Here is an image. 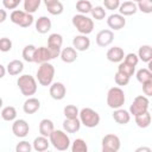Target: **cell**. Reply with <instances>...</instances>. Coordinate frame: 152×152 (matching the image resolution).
<instances>
[{
    "mask_svg": "<svg viewBox=\"0 0 152 152\" xmlns=\"http://www.w3.org/2000/svg\"><path fill=\"white\" fill-rule=\"evenodd\" d=\"M17 84H18V88L24 96L30 97V96L34 95L37 91V81L31 75L25 74V75L19 76L17 80Z\"/></svg>",
    "mask_w": 152,
    "mask_h": 152,
    "instance_id": "1",
    "label": "cell"
},
{
    "mask_svg": "<svg viewBox=\"0 0 152 152\" xmlns=\"http://www.w3.org/2000/svg\"><path fill=\"white\" fill-rule=\"evenodd\" d=\"M55 77V68L51 63L45 62L42 63L37 70V81L40 86L48 87L52 83Z\"/></svg>",
    "mask_w": 152,
    "mask_h": 152,
    "instance_id": "2",
    "label": "cell"
},
{
    "mask_svg": "<svg viewBox=\"0 0 152 152\" xmlns=\"http://www.w3.org/2000/svg\"><path fill=\"white\" fill-rule=\"evenodd\" d=\"M50 144L58 151H66L70 147V138L65 133V131L53 129L49 135Z\"/></svg>",
    "mask_w": 152,
    "mask_h": 152,
    "instance_id": "3",
    "label": "cell"
},
{
    "mask_svg": "<svg viewBox=\"0 0 152 152\" xmlns=\"http://www.w3.org/2000/svg\"><path fill=\"white\" fill-rule=\"evenodd\" d=\"M72 25L81 34H89L94 30V21L91 18L87 17V14H76L72 17Z\"/></svg>",
    "mask_w": 152,
    "mask_h": 152,
    "instance_id": "4",
    "label": "cell"
},
{
    "mask_svg": "<svg viewBox=\"0 0 152 152\" xmlns=\"http://www.w3.org/2000/svg\"><path fill=\"white\" fill-rule=\"evenodd\" d=\"M125 93L119 87H112L107 93V104L112 109L121 108L125 103Z\"/></svg>",
    "mask_w": 152,
    "mask_h": 152,
    "instance_id": "5",
    "label": "cell"
},
{
    "mask_svg": "<svg viewBox=\"0 0 152 152\" xmlns=\"http://www.w3.org/2000/svg\"><path fill=\"white\" fill-rule=\"evenodd\" d=\"M81 125H84L88 128H94L100 124V115L96 110L91 108H82L78 113Z\"/></svg>",
    "mask_w": 152,
    "mask_h": 152,
    "instance_id": "6",
    "label": "cell"
},
{
    "mask_svg": "<svg viewBox=\"0 0 152 152\" xmlns=\"http://www.w3.org/2000/svg\"><path fill=\"white\" fill-rule=\"evenodd\" d=\"M10 19L13 24L19 25L20 27H30L33 24V15L21 10H14L11 13Z\"/></svg>",
    "mask_w": 152,
    "mask_h": 152,
    "instance_id": "7",
    "label": "cell"
},
{
    "mask_svg": "<svg viewBox=\"0 0 152 152\" xmlns=\"http://www.w3.org/2000/svg\"><path fill=\"white\" fill-rule=\"evenodd\" d=\"M148 107H150V101H148L147 96L139 95L133 100V102L129 107V114H132L133 116L139 115L144 112H147Z\"/></svg>",
    "mask_w": 152,
    "mask_h": 152,
    "instance_id": "8",
    "label": "cell"
},
{
    "mask_svg": "<svg viewBox=\"0 0 152 152\" xmlns=\"http://www.w3.org/2000/svg\"><path fill=\"white\" fill-rule=\"evenodd\" d=\"M102 152H118L120 150L121 142L118 135L106 134L102 138Z\"/></svg>",
    "mask_w": 152,
    "mask_h": 152,
    "instance_id": "9",
    "label": "cell"
},
{
    "mask_svg": "<svg viewBox=\"0 0 152 152\" xmlns=\"http://www.w3.org/2000/svg\"><path fill=\"white\" fill-rule=\"evenodd\" d=\"M30 126L26 120L24 119H17L13 121L12 125V132L17 138H25L28 134Z\"/></svg>",
    "mask_w": 152,
    "mask_h": 152,
    "instance_id": "10",
    "label": "cell"
},
{
    "mask_svg": "<svg viewBox=\"0 0 152 152\" xmlns=\"http://www.w3.org/2000/svg\"><path fill=\"white\" fill-rule=\"evenodd\" d=\"M114 39V33L112 30H101L96 34V44L101 48H106L112 44Z\"/></svg>",
    "mask_w": 152,
    "mask_h": 152,
    "instance_id": "11",
    "label": "cell"
},
{
    "mask_svg": "<svg viewBox=\"0 0 152 152\" xmlns=\"http://www.w3.org/2000/svg\"><path fill=\"white\" fill-rule=\"evenodd\" d=\"M107 25H108L112 30L118 31V30H121V28L125 27V25H126V19H125V17L121 15L120 13H116V14L114 13V14H110V15L108 17V19H107Z\"/></svg>",
    "mask_w": 152,
    "mask_h": 152,
    "instance_id": "12",
    "label": "cell"
},
{
    "mask_svg": "<svg viewBox=\"0 0 152 152\" xmlns=\"http://www.w3.org/2000/svg\"><path fill=\"white\" fill-rule=\"evenodd\" d=\"M65 94H66V88L63 83L55 82L50 84V96L53 100H57V101L63 100L65 97Z\"/></svg>",
    "mask_w": 152,
    "mask_h": 152,
    "instance_id": "13",
    "label": "cell"
},
{
    "mask_svg": "<svg viewBox=\"0 0 152 152\" xmlns=\"http://www.w3.org/2000/svg\"><path fill=\"white\" fill-rule=\"evenodd\" d=\"M51 58L50 51L48 49V46H40V48H36L34 55H33V62L37 64H42L45 62H49Z\"/></svg>",
    "mask_w": 152,
    "mask_h": 152,
    "instance_id": "14",
    "label": "cell"
},
{
    "mask_svg": "<svg viewBox=\"0 0 152 152\" xmlns=\"http://www.w3.org/2000/svg\"><path fill=\"white\" fill-rule=\"evenodd\" d=\"M90 46V39L86 34L75 36L72 39V48L76 51H86Z\"/></svg>",
    "mask_w": 152,
    "mask_h": 152,
    "instance_id": "15",
    "label": "cell"
},
{
    "mask_svg": "<svg viewBox=\"0 0 152 152\" xmlns=\"http://www.w3.org/2000/svg\"><path fill=\"white\" fill-rule=\"evenodd\" d=\"M118 10L121 15L127 17V15L135 14L138 11V7H137V2H134V1H124L122 4L119 5Z\"/></svg>",
    "mask_w": 152,
    "mask_h": 152,
    "instance_id": "16",
    "label": "cell"
},
{
    "mask_svg": "<svg viewBox=\"0 0 152 152\" xmlns=\"http://www.w3.org/2000/svg\"><path fill=\"white\" fill-rule=\"evenodd\" d=\"M51 26H52V23L50 20V18L45 17V15H42L37 19L36 21V31L40 34H44V33H48L50 30H51Z\"/></svg>",
    "mask_w": 152,
    "mask_h": 152,
    "instance_id": "17",
    "label": "cell"
},
{
    "mask_svg": "<svg viewBox=\"0 0 152 152\" xmlns=\"http://www.w3.org/2000/svg\"><path fill=\"white\" fill-rule=\"evenodd\" d=\"M125 57V52L120 46H113L107 51V59L113 63H120Z\"/></svg>",
    "mask_w": 152,
    "mask_h": 152,
    "instance_id": "18",
    "label": "cell"
},
{
    "mask_svg": "<svg viewBox=\"0 0 152 152\" xmlns=\"http://www.w3.org/2000/svg\"><path fill=\"white\" fill-rule=\"evenodd\" d=\"M39 108H40V101L36 97H28L23 104V109L26 114H34L36 112H38Z\"/></svg>",
    "mask_w": 152,
    "mask_h": 152,
    "instance_id": "19",
    "label": "cell"
},
{
    "mask_svg": "<svg viewBox=\"0 0 152 152\" xmlns=\"http://www.w3.org/2000/svg\"><path fill=\"white\" fill-rule=\"evenodd\" d=\"M113 119H114V121H116L120 125H126L131 120V114L126 109L118 108V109H114V112H113Z\"/></svg>",
    "mask_w": 152,
    "mask_h": 152,
    "instance_id": "20",
    "label": "cell"
},
{
    "mask_svg": "<svg viewBox=\"0 0 152 152\" xmlns=\"http://www.w3.org/2000/svg\"><path fill=\"white\" fill-rule=\"evenodd\" d=\"M81 128V121L78 118H74V119H66L63 121V129L66 133H76L78 132Z\"/></svg>",
    "mask_w": 152,
    "mask_h": 152,
    "instance_id": "21",
    "label": "cell"
},
{
    "mask_svg": "<svg viewBox=\"0 0 152 152\" xmlns=\"http://www.w3.org/2000/svg\"><path fill=\"white\" fill-rule=\"evenodd\" d=\"M59 56L64 63H72L77 58V51L72 46H66L63 50H61Z\"/></svg>",
    "mask_w": 152,
    "mask_h": 152,
    "instance_id": "22",
    "label": "cell"
},
{
    "mask_svg": "<svg viewBox=\"0 0 152 152\" xmlns=\"http://www.w3.org/2000/svg\"><path fill=\"white\" fill-rule=\"evenodd\" d=\"M49 146H50V140L48 139V137H44V135L34 138V140L32 142V148L36 150L37 152L46 151L49 148Z\"/></svg>",
    "mask_w": 152,
    "mask_h": 152,
    "instance_id": "23",
    "label": "cell"
},
{
    "mask_svg": "<svg viewBox=\"0 0 152 152\" xmlns=\"http://www.w3.org/2000/svg\"><path fill=\"white\" fill-rule=\"evenodd\" d=\"M24 70V63L19 59H13L7 64L6 71L11 75V76H17L19 74H21V71Z\"/></svg>",
    "mask_w": 152,
    "mask_h": 152,
    "instance_id": "24",
    "label": "cell"
},
{
    "mask_svg": "<svg viewBox=\"0 0 152 152\" xmlns=\"http://www.w3.org/2000/svg\"><path fill=\"white\" fill-rule=\"evenodd\" d=\"M53 129H55V125L50 119L40 120V122H39V133H40V135H44V137L49 138V135L52 133Z\"/></svg>",
    "mask_w": 152,
    "mask_h": 152,
    "instance_id": "25",
    "label": "cell"
},
{
    "mask_svg": "<svg viewBox=\"0 0 152 152\" xmlns=\"http://www.w3.org/2000/svg\"><path fill=\"white\" fill-rule=\"evenodd\" d=\"M134 118H135V124H137V126L140 127V128H147V127L151 125L152 118H151V114H150L148 110H147V112H144V113H141V114H139V115H135Z\"/></svg>",
    "mask_w": 152,
    "mask_h": 152,
    "instance_id": "26",
    "label": "cell"
},
{
    "mask_svg": "<svg viewBox=\"0 0 152 152\" xmlns=\"http://www.w3.org/2000/svg\"><path fill=\"white\" fill-rule=\"evenodd\" d=\"M138 58L145 63H148L152 59V48L150 45H141L138 51Z\"/></svg>",
    "mask_w": 152,
    "mask_h": 152,
    "instance_id": "27",
    "label": "cell"
},
{
    "mask_svg": "<svg viewBox=\"0 0 152 152\" xmlns=\"http://www.w3.org/2000/svg\"><path fill=\"white\" fill-rule=\"evenodd\" d=\"M1 118L5 120V121H14L15 118H17V109L13 107V106H7L5 108H2L1 110Z\"/></svg>",
    "mask_w": 152,
    "mask_h": 152,
    "instance_id": "28",
    "label": "cell"
},
{
    "mask_svg": "<svg viewBox=\"0 0 152 152\" xmlns=\"http://www.w3.org/2000/svg\"><path fill=\"white\" fill-rule=\"evenodd\" d=\"M63 44V37L59 33H51L48 38V46L49 48H56V49H62Z\"/></svg>",
    "mask_w": 152,
    "mask_h": 152,
    "instance_id": "29",
    "label": "cell"
},
{
    "mask_svg": "<svg viewBox=\"0 0 152 152\" xmlns=\"http://www.w3.org/2000/svg\"><path fill=\"white\" fill-rule=\"evenodd\" d=\"M91 8H93V5H91V2L89 0H78L76 2V10L81 14H88V13H90Z\"/></svg>",
    "mask_w": 152,
    "mask_h": 152,
    "instance_id": "30",
    "label": "cell"
},
{
    "mask_svg": "<svg viewBox=\"0 0 152 152\" xmlns=\"http://www.w3.org/2000/svg\"><path fill=\"white\" fill-rule=\"evenodd\" d=\"M137 80L142 84L145 82H148V81H152V72L150 69H146V68H142V69H139L137 71Z\"/></svg>",
    "mask_w": 152,
    "mask_h": 152,
    "instance_id": "31",
    "label": "cell"
},
{
    "mask_svg": "<svg viewBox=\"0 0 152 152\" xmlns=\"http://www.w3.org/2000/svg\"><path fill=\"white\" fill-rule=\"evenodd\" d=\"M42 0H24V11L33 14L40 6Z\"/></svg>",
    "mask_w": 152,
    "mask_h": 152,
    "instance_id": "32",
    "label": "cell"
},
{
    "mask_svg": "<svg viewBox=\"0 0 152 152\" xmlns=\"http://www.w3.org/2000/svg\"><path fill=\"white\" fill-rule=\"evenodd\" d=\"M118 71H119V72H121V74H124L125 76H127V77H129V78H131V76H133V75H134L135 66L129 65V64H127L126 62H120V64H119V66H118Z\"/></svg>",
    "mask_w": 152,
    "mask_h": 152,
    "instance_id": "33",
    "label": "cell"
},
{
    "mask_svg": "<svg viewBox=\"0 0 152 152\" xmlns=\"http://www.w3.org/2000/svg\"><path fill=\"white\" fill-rule=\"evenodd\" d=\"M71 151L72 152H87L88 151V146L87 142L83 139H75L72 145H71Z\"/></svg>",
    "mask_w": 152,
    "mask_h": 152,
    "instance_id": "34",
    "label": "cell"
},
{
    "mask_svg": "<svg viewBox=\"0 0 152 152\" xmlns=\"http://www.w3.org/2000/svg\"><path fill=\"white\" fill-rule=\"evenodd\" d=\"M34 51H36V46L30 44V45H26L23 50V58L25 62H33V55H34Z\"/></svg>",
    "mask_w": 152,
    "mask_h": 152,
    "instance_id": "35",
    "label": "cell"
},
{
    "mask_svg": "<svg viewBox=\"0 0 152 152\" xmlns=\"http://www.w3.org/2000/svg\"><path fill=\"white\" fill-rule=\"evenodd\" d=\"M63 113H64V116H65L66 119H74V118H78L80 110H78V108H77L76 106H74V104H68V106L64 107Z\"/></svg>",
    "mask_w": 152,
    "mask_h": 152,
    "instance_id": "36",
    "label": "cell"
},
{
    "mask_svg": "<svg viewBox=\"0 0 152 152\" xmlns=\"http://www.w3.org/2000/svg\"><path fill=\"white\" fill-rule=\"evenodd\" d=\"M137 7L142 13L150 14L152 12V0H140L137 2Z\"/></svg>",
    "mask_w": 152,
    "mask_h": 152,
    "instance_id": "37",
    "label": "cell"
},
{
    "mask_svg": "<svg viewBox=\"0 0 152 152\" xmlns=\"http://www.w3.org/2000/svg\"><path fill=\"white\" fill-rule=\"evenodd\" d=\"M90 13H91L93 19H95V20H102V19H104V17H106V10H104L102 6L93 7L91 11H90Z\"/></svg>",
    "mask_w": 152,
    "mask_h": 152,
    "instance_id": "38",
    "label": "cell"
},
{
    "mask_svg": "<svg viewBox=\"0 0 152 152\" xmlns=\"http://www.w3.org/2000/svg\"><path fill=\"white\" fill-rule=\"evenodd\" d=\"M46 10H48V12H49L50 14H52V15H59V14L63 13L64 7H63L62 2L57 1L56 4H53V5H51V6H48Z\"/></svg>",
    "mask_w": 152,
    "mask_h": 152,
    "instance_id": "39",
    "label": "cell"
},
{
    "mask_svg": "<svg viewBox=\"0 0 152 152\" xmlns=\"http://www.w3.org/2000/svg\"><path fill=\"white\" fill-rule=\"evenodd\" d=\"M12 49V40L7 37L0 38V51L1 52H8Z\"/></svg>",
    "mask_w": 152,
    "mask_h": 152,
    "instance_id": "40",
    "label": "cell"
},
{
    "mask_svg": "<svg viewBox=\"0 0 152 152\" xmlns=\"http://www.w3.org/2000/svg\"><path fill=\"white\" fill-rule=\"evenodd\" d=\"M114 81H115V83L118 86H127L128 82H129V77H127L124 74H121V72L118 71L115 74V76H114Z\"/></svg>",
    "mask_w": 152,
    "mask_h": 152,
    "instance_id": "41",
    "label": "cell"
},
{
    "mask_svg": "<svg viewBox=\"0 0 152 152\" xmlns=\"http://www.w3.org/2000/svg\"><path fill=\"white\" fill-rule=\"evenodd\" d=\"M31 150H32V145L28 141H25V140L18 142V145L15 146L17 152H30Z\"/></svg>",
    "mask_w": 152,
    "mask_h": 152,
    "instance_id": "42",
    "label": "cell"
},
{
    "mask_svg": "<svg viewBox=\"0 0 152 152\" xmlns=\"http://www.w3.org/2000/svg\"><path fill=\"white\" fill-rule=\"evenodd\" d=\"M124 62H126L127 64H129V65H133V66H137V64H138V62H139V58H138V55H135V53H127L126 56H125V61Z\"/></svg>",
    "mask_w": 152,
    "mask_h": 152,
    "instance_id": "43",
    "label": "cell"
},
{
    "mask_svg": "<svg viewBox=\"0 0 152 152\" xmlns=\"http://www.w3.org/2000/svg\"><path fill=\"white\" fill-rule=\"evenodd\" d=\"M103 5L107 10L114 11V10H118L120 5V0H103Z\"/></svg>",
    "mask_w": 152,
    "mask_h": 152,
    "instance_id": "44",
    "label": "cell"
},
{
    "mask_svg": "<svg viewBox=\"0 0 152 152\" xmlns=\"http://www.w3.org/2000/svg\"><path fill=\"white\" fill-rule=\"evenodd\" d=\"M2 5L6 10H14L19 5L17 0H2Z\"/></svg>",
    "mask_w": 152,
    "mask_h": 152,
    "instance_id": "45",
    "label": "cell"
},
{
    "mask_svg": "<svg viewBox=\"0 0 152 152\" xmlns=\"http://www.w3.org/2000/svg\"><path fill=\"white\" fill-rule=\"evenodd\" d=\"M142 91H144L145 96H147V97L152 95V81L142 83Z\"/></svg>",
    "mask_w": 152,
    "mask_h": 152,
    "instance_id": "46",
    "label": "cell"
},
{
    "mask_svg": "<svg viewBox=\"0 0 152 152\" xmlns=\"http://www.w3.org/2000/svg\"><path fill=\"white\" fill-rule=\"evenodd\" d=\"M6 19H7V12L5 10H1L0 8V24L4 23Z\"/></svg>",
    "mask_w": 152,
    "mask_h": 152,
    "instance_id": "47",
    "label": "cell"
},
{
    "mask_svg": "<svg viewBox=\"0 0 152 152\" xmlns=\"http://www.w3.org/2000/svg\"><path fill=\"white\" fill-rule=\"evenodd\" d=\"M5 74H6V68L0 63V78H2L5 76Z\"/></svg>",
    "mask_w": 152,
    "mask_h": 152,
    "instance_id": "48",
    "label": "cell"
},
{
    "mask_svg": "<svg viewBox=\"0 0 152 152\" xmlns=\"http://www.w3.org/2000/svg\"><path fill=\"white\" fill-rule=\"evenodd\" d=\"M44 1V4H45V6L48 7V6H51V5H53V4H56L58 0H43Z\"/></svg>",
    "mask_w": 152,
    "mask_h": 152,
    "instance_id": "49",
    "label": "cell"
},
{
    "mask_svg": "<svg viewBox=\"0 0 152 152\" xmlns=\"http://www.w3.org/2000/svg\"><path fill=\"white\" fill-rule=\"evenodd\" d=\"M140 151H147V152H151V148H150V147H139V148H137V152H140Z\"/></svg>",
    "mask_w": 152,
    "mask_h": 152,
    "instance_id": "50",
    "label": "cell"
},
{
    "mask_svg": "<svg viewBox=\"0 0 152 152\" xmlns=\"http://www.w3.org/2000/svg\"><path fill=\"white\" fill-rule=\"evenodd\" d=\"M2 104H4V101H2V99H1V97H0V108H1V107H2Z\"/></svg>",
    "mask_w": 152,
    "mask_h": 152,
    "instance_id": "51",
    "label": "cell"
},
{
    "mask_svg": "<svg viewBox=\"0 0 152 152\" xmlns=\"http://www.w3.org/2000/svg\"><path fill=\"white\" fill-rule=\"evenodd\" d=\"M131 1H134V2H138V1H140V0H131Z\"/></svg>",
    "mask_w": 152,
    "mask_h": 152,
    "instance_id": "52",
    "label": "cell"
},
{
    "mask_svg": "<svg viewBox=\"0 0 152 152\" xmlns=\"http://www.w3.org/2000/svg\"><path fill=\"white\" fill-rule=\"evenodd\" d=\"M17 1H18V2H19V4H20V1H21V0H17Z\"/></svg>",
    "mask_w": 152,
    "mask_h": 152,
    "instance_id": "53",
    "label": "cell"
}]
</instances>
